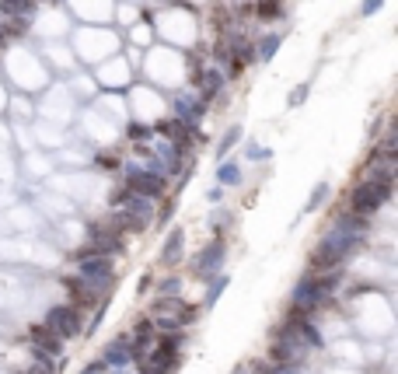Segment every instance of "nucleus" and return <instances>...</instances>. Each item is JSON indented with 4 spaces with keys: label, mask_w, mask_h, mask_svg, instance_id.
<instances>
[{
    "label": "nucleus",
    "mask_w": 398,
    "mask_h": 374,
    "mask_svg": "<svg viewBox=\"0 0 398 374\" xmlns=\"http://www.w3.org/2000/svg\"><path fill=\"white\" fill-rule=\"evenodd\" d=\"M367 245L364 235H350V231H339V228H328L321 235V242L311 248L308 255V270L311 273H328V270H339V266H346V259L353 252H360Z\"/></svg>",
    "instance_id": "1"
},
{
    "label": "nucleus",
    "mask_w": 398,
    "mask_h": 374,
    "mask_svg": "<svg viewBox=\"0 0 398 374\" xmlns=\"http://www.w3.org/2000/svg\"><path fill=\"white\" fill-rule=\"evenodd\" d=\"M391 196H395V186L364 175V179L350 189V196H346V210L360 213V217H374V213H381V210L391 203Z\"/></svg>",
    "instance_id": "2"
},
{
    "label": "nucleus",
    "mask_w": 398,
    "mask_h": 374,
    "mask_svg": "<svg viewBox=\"0 0 398 374\" xmlns=\"http://www.w3.org/2000/svg\"><path fill=\"white\" fill-rule=\"evenodd\" d=\"M74 262H77V273H81L101 297L112 294V284H116V266H112L108 255H94V252H88V245H84V248L74 252Z\"/></svg>",
    "instance_id": "3"
},
{
    "label": "nucleus",
    "mask_w": 398,
    "mask_h": 374,
    "mask_svg": "<svg viewBox=\"0 0 398 374\" xmlns=\"http://www.w3.org/2000/svg\"><path fill=\"white\" fill-rule=\"evenodd\" d=\"M119 172H123V186H130L133 193H143V196H150V199H161V196L168 193V179H164L161 172L147 168L140 157H133V161H123Z\"/></svg>",
    "instance_id": "4"
},
{
    "label": "nucleus",
    "mask_w": 398,
    "mask_h": 374,
    "mask_svg": "<svg viewBox=\"0 0 398 374\" xmlns=\"http://www.w3.org/2000/svg\"><path fill=\"white\" fill-rule=\"evenodd\" d=\"M42 322L56 333V336H63V339H77L84 333V311L74 308V304H52L46 311Z\"/></svg>",
    "instance_id": "5"
},
{
    "label": "nucleus",
    "mask_w": 398,
    "mask_h": 374,
    "mask_svg": "<svg viewBox=\"0 0 398 374\" xmlns=\"http://www.w3.org/2000/svg\"><path fill=\"white\" fill-rule=\"evenodd\" d=\"M223 259H227V238L223 235H213L199 252H196V262H192V273L199 280H210L223 270Z\"/></svg>",
    "instance_id": "6"
},
{
    "label": "nucleus",
    "mask_w": 398,
    "mask_h": 374,
    "mask_svg": "<svg viewBox=\"0 0 398 374\" xmlns=\"http://www.w3.org/2000/svg\"><path fill=\"white\" fill-rule=\"evenodd\" d=\"M88 252H94V255H123L126 252V242H123V231L119 228H112L108 221H101V224H91L88 228Z\"/></svg>",
    "instance_id": "7"
},
{
    "label": "nucleus",
    "mask_w": 398,
    "mask_h": 374,
    "mask_svg": "<svg viewBox=\"0 0 398 374\" xmlns=\"http://www.w3.org/2000/svg\"><path fill=\"white\" fill-rule=\"evenodd\" d=\"M325 301H328V294L321 291V284H318L315 273H308L304 280H297V287L290 291V304L301 308V311H308V315H315Z\"/></svg>",
    "instance_id": "8"
},
{
    "label": "nucleus",
    "mask_w": 398,
    "mask_h": 374,
    "mask_svg": "<svg viewBox=\"0 0 398 374\" xmlns=\"http://www.w3.org/2000/svg\"><path fill=\"white\" fill-rule=\"evenodd\" d=\"M63 287H67V294H70V304L74 308H81V311H91V308H98L105 297L81 277V273H74V277H63Z\"/></svg>",
    "instance_id": "9"
},
{
    "label": "nucleus",
    "mask_w": 398,
    "mask_h": 374,
    "mask_svg": "<svg viewBox=\"0 0 398 374\" xmlns=\"http://www.w3.org/2000/svg\"><path fill=\"white\" fill-rule=\"evenodd\" d=\"M192 91H196L206 105H213V101L220 98V91H227V77H223L217 67H203V74L192 81Z\"/></svg>",
    "instance_id": "10"
},
{
    "label": "nucleus",
    "mask_w": 398,
    "mask_h": 374,
    "mask_svg": "<svg viewBox=\"0 0 398 374\" xmlns=\"http://www.w3.org/2000/svg\"><path fill=\"white\" fill-rule=\"evenodd\" d=\"M28 339H32V346H39V350H46L49 357H63V336H56L46 322H32L28 326Z\"/></svg>",
    "instance_id": "11"
},
{
    "label": "nucleus",
    "mask_w": 398,
    "mask_h": 374,
    "mask_svg": "<svg viewBox=\"0 0 398 374\" xmlns=\"http://www.w3.org/2000/svg\"><path fill=\"white\" fill-rule=\"evenodd\" d=\"M283 32H266V35H255V42H252V63H259V67H266V63H272L276 60V52H279V46H283Z\"/></svg>",
    "instance_id": "12"
},
{
    "label": "nucleus",
    "mask_w": 398,
    "mask_h": 374,
    "mask_svg": "<svg viewBox=\"0 0 398 374\" xmlns=\"http://www.w3.org/2000/svg\"><path fill=\"white\" fill-rule=\"evenodd\" d=\"M182 255H186V231L172 228V231H168V238H164V245H161L157 259H161V266H179Z\"/></svg>",
    "instance_id": "13"
},
{
    "label": "nucleus",
    "mask_w": 398,
    "mask_h": 374,
    "mask_svg": "<svg viewBox=\"0 0 398 374\" xmlns=\"http://www.w3.org/2000/svg\"><path fill=\"white\" fill-rule=\"evenodd\" d=\"M108 224H112V228H119L123 235H143V231L150 228L143 217H137V213H130L126 206H112V213H108Z\"/></svg>",
    "instance_id": "14"
},
{
    "label": "nucleus",
    "mask_w": 398,
    "mask_h": 374,
    "mask_svg": "<svg viewBox=\"0 0 398 374\" xmlns=\"http://www.w3.org/2000/svg\"><path fill=\"white\" fill-rule=\"evenodd\" d=\"M101 360L108 364V371H116V374H119L126 364H133V360H130V336H116V339H112V343L101 350Z\"/></svg>",
    "instance_id": "15"
},
{
    "label": "nucleus",
    "mask_w": 398,
    "mask_h": 374,
    "mask_svg": "<svg viewBox=\"0 0 398 374\" xmlns=\"http://www.w3.org/2000/svg\"><path fill=\"white\" fill-rule=\"evenodd\" d=\"M39 4L35 0H0V18L4 21H35Z\"/></svg>",
    "instance_id": "16"
},
{
    "label": "nucleus",
    "mask_w": 398,
    "mask_h": 374,
    "mask_svg": "<svg viewBox=\"0 0 398 374\" xmlns=\"http://www.w3.org/2000/svg\"><path fill=\"white\" fill-rule=\"evenodd\" d=\"M241 182H245V175H241V165L235 161V157H223V161H217V186L238 189Z\"/></svg>",
    "instance_id": "17"
},
{
    "label": "nucleus",
    "mask_w": 398,
    "mask_h": 374,
    "mask_svg": "<svg viewBox=\"0 0 398 374\" xmlns=\"http://www.w3.org/2000/svg\"><path fill=\"white\" fill-rule=\"evenodd\" d=\"M241 137H245V126H241V123H231V126H227V130H223V137H220V140H217V147H213V157H217V161L231 157V150L241 144Z\"/></svg>",
    "instance_id": "18"
},
{
    "label": "nucleus",
    "mask_w": 398,
    "mask_h": 374,
    "mask_svg": "<svg viewBox=\"0 0 398 374\" xmlns=\"http://www.w3.org/2000/svg\"><path fill=\"white\" fill-rule=\"evenodd\" d=\"M126 189H130V186H126ZM123 206H126L130 213H137V217H143L147 224L154 221V199H150V196H143V193H133V189H130V193H126V199H123Z\"/></svg>",
    "instance_id": "19"
},
{
    "label": "nucleus",
    "mask_w": 398,
    "mask_h": 374,
    "mask_svg": "<svg viewBox=\"0 0 398 374\" xmlns=\"http://www.w3.org/2000/svg\"><path fill=\"white\" fill-rule=\"evenodd\" d=\"M227 287H231V280H227L223 273H217V277H210V280H206V294H203V304H199V308H203V311H210V308H217V301L223 297V291H227Z\"/></svg>",
    "instance_id": "20"
},
{
    "label": "nucleus",
    "mask_w": 398,
    "mask_h": 374,
    "mask_svg": "<svg viewBox=\"0 0 398 374\" xmlns=\"http://www.w3.org/2000/svg\"><path fill=\"white\" fill-rule=\"evenodd\" d=\"M252 14L259 21H279V18H287V8H283V0H255Z\"/></svg>",
    "instance_id": "21"
},
{
    "label": "nucleus",
    "mask_w": 398,
    "mask_h": 374,
    "mask_svg": "<svg viewBox=\"0 0 398 374\" xmlns=\"http://www.w3.org/2000/svg\"><path fill=\"white\" fill-rule=\"evenodd\" d=\"M189 308H192V304H186L179 294H175V297H161V294H157L154 304H150L154 315H182V311H189Z\"/></svg>",
    "instance_id": "22"
},
{
    "label": "nucleus",
    "mask_w": 398,
    "mask_h": 374,
    "mask_svg": "<svg viewBox=\"0 0 398 374\" xmlns=\"http://www.w3.org/2000/svg\"><path fill=\"white\" fill-rule=\"evenodd\" d=\"M28 353H32L39 374H60V367H56V360H60V357H49L46 350H39V346H32V343H28Z\"/></svg>",
    "instance_id": "23"
},
{
    "label": "nucleus",
    "mask_w": 398,
    "mask_h": 374,
    "mask_svg": "<svg viewBox=\"0 0 398 374\" xmlns=\"http://www.w3.org/2000/svg\"><path fill=\"white\" fill-rule=\"evenodd\" d=\"M328 196H332V186H328V182H318V186L311 189V196H308V203H304V213H315V210H321Z\"/></svg>",
    "instance_id": "24"
},
{
    "label": "nucleus",
    "mask_w": 398,
    "mask_h": 374,
    "mask_svg": "<svg viewBox=\"0 0 398 374\" xmlns=\"http://www.w3.org/2000/svg\"><path fill=\"white\" fill-rule=\"evenodd\" d=\"M126 137L137 144V140H154V126L150 123H143V119H130L126 123Z\"/></svg>",
    "instance_id": "25"
},
{
    "label": "nucleus",
    "mask_w": 398,
    "mask_h": 374,
    "mask_svg": "<svg viewBox=\"0 0 398 374\" xmlns=\"http://www.w3.org/2000/svg\"><path fill=\"white\" fill-rule=\"evenodd\" d=\"M245 157L248 161H272V147H262V144H245Z\"/></svg>",
    "instance_id": "26"
},
{
    "label": "nucleus",
    "mask_w": 398,
    "mask_h": 374,
    "mask_svg": "<svg viewBox=\"0 0 398 374\" xmlns=\"http://www.w3.org/2000/svg\"><path fill=\"white\" fill-rule=\"evenodd\" d=\"M157 294H161V297H175V294H182V280H179V277H164V280L157 284Z\"/></svg>",
    "instance_id": "27"
},
{
    "label": "nucleus",
    "mask_w": 398,
    "mask_h": 374,
    "mask_svg": "<svg viewBox=\"0 0 398 374\" xmlns=\"http://www.w3.org/2000/svg\"><path fill=\"white\" fill-rule=\"evenodd\" d=\"M308 95H311V81H301V84L294 88V95H290L287 105H290V109H301V105L308 101Z\"/></svg>",
    "instance_id": "28"
},
{
    "label": "nucleus",
    "mask_w": 398,
    "mask_h": 374,
    "mask_svg": "<svg viewBox=\"0 0 398 374\" xmlns=\"http://www.w3.org/2000/svg\"><path fill=\"white\" fill-rule=\"evenodd\" d=\"M91 161H94V168H105V172H119V157H108V154H94Z\"/></svg>",
    "instance_id": "29"
},
{
    "label": "nucleus",
    "mask_w": 398,
    "mask_h": 374,
    "mask_svg": "<svg viewBox=\"0 0 398 374\" xmlns=\"http://www.w3.org/2000/svg\"><path fill=\"white\" fill-rule=\"evenodd\" d=\"M384 4H388V0H364L357 14H360V18H374V14H377V11H381Z\"/></svg>",
    "instance_id": "30"
},
{
    "label": "nucleus",
    "mask_w": 398,
    "mask_h": 374,
    "mask_svg": "<svg viewBox=\"0 0 398 374\" xmlns=\"http://www.w3.org/2000/svg\"><path fill=\"white\" fill-rule=\"evenodd\" d=\"M175 206H179V203H175V196H172V199H168V203L161 206V213H154V217H157V224H161V228H164L168 221H172V213H175Z\"/></svg>",
    "instance_id": "31"
},
{
    "label": "nucleus",
    "mask_w": 398,
    "mask_h": 374,
    "mask_svg": "<svg viewBox=\"0 0 398 374\" xmlns=\"http://www.w3.org/2000/svg\"><path fill=\"white\" fill-rule=\"evenodd\" d=\"M88 371H91V374H105V371H108V364L98 357V360H91V364H88Z\"/></svg>",
    "instance_id": "32"
},
{
    "label": "nucleus",
    "mask_w": 398,
    "mask_h": 374,
    "mask_svg": "<svg viewBox=\"0 0 398 374\" xmlns=\"http://www.w3.org/2000/svg\"><path fill=\"white\" fill-rule=\"evenodd\" d=\"M206 199H210V203H220V199H223V186H213V189L206 193Z\"/></svg>",
    "instance_id": "33"
},
{
    "label": "nucleus",
    "mask_w": 398,
    "mask_h": 374,
    "mask_svg": "<svg viewBox=\"0 0 398 374\" xmlns=\"http://www.w3.org/2000/svg\"><path fill=\"white\" fill-rule=\"evenodd\" d=\"M150 287H154V277H150V273H143V277H140V287H137V291H140V294H147Z\"/></svg>",
    "instance_id": "34"
},
{
    "label": "nucleus",
    "mask_w": 398,
    "mask_h": 374,
    "mask_svg": "<svg viewBox=\"0 0 398 374\" xmlns=\"http://www.w3.org/2000/svg\"><path fill=\"white\" fill-rule=\"evenodd\" d=\"M8 42H11V39H8V21H4V18H0V49H4Z\"/></svg>",
    "instance_id": "35"
},
{
    "label": "nucleus",
    "mask_w": 398,
    "mask_h": 374,
    "mask_svg": "<svg viewBox=\"0 0 398 374\" xmlns=\"http://www.w3.org/2000/svg\"><path fill=\"white\" fill-rule=\"evenodd\" d=\"M231 374H252V367H248V364H238V367H235Z\"/></svg>",
    "instance_id": "36"
},
{
    "label": "nucleus",
    "mask_w": 398,
    "mask_h": 374,
    "mask_svg": "<svg viewBox=\"0 0 398 374\" xmlns=\"http://www.w3.org/2000/svg\"><path fill=\"white\" fill-rule=\"evenodd\" d=\"M35 4H60V0H35Z\"/></svg>",
    "instance_id": "37"
},
{
    "label": "nucleus",
    "mask_w": 398,
    "mask_h": 374,
    "mask_svg": "<svg viewBox=\"0 0 398 374\" xmlns=\"http://www.w3.org/2000/svg\"><path fill=\"white\" fill-rule=\"evenodd\" d=\"M18 374H35V371H18Z\"/></svg>",
    "instance_id": "38"
},
{
    "label": "nucleus",
    "mask_w": 398,
    "mask_h": 374,
    "mask_svg": "<svg viewBox=\"0 0 398 374\" xmlns=\"http://www.w3.org/2000/svg\"><path fill=\"white\" fill-rule=\"evenodd\" d=\"M84 374H91V371H88V367H84Z\"/></svg>",
    "instance_id": "39"
}]
</instances>
